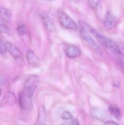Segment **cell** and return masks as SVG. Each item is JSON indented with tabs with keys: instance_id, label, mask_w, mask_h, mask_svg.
Masks as SVG:
<instances>
[{
	"instance_id": "obj_1",
	"label": "cell",
	"mask_w": 124,
	"mask_h": 125,
	"mask_svg": "<svg viewBox=\"0 0 124 125\" xmlns=\"http://www.w3.org/2000/svg\"><path fill=\"white\" fill-rule=\"evenodd\" d=\"M80 25L81 28H84L88 31H89L92 33V34L94 35V36L97 38V40L101 43L103 46H104L106 48L109 50L111 52H114V53L117 54H120V46L118 44H117L115 42L113 41L111 39H109L107 37L105 36V35H102V34H100L98 32L96 31L95 29H92L91 27L88 26L86 24H85L83 22H80Z\"/></svg>"
},
{
	"instance_id": "obj_2",
	"label": "cell",
	"mask_w": 124,
	"mask_h": 125,
	"mask_svg": "<svg viewBox=\"0 0 124 125\" xmlns=\"http://www.w3.org/2000/svg\"><path fill=\"white\" fill-rule=\"evenodd\" d=\"M35 91V89L32 88L24 86L23 90L19 92L18 102L22 110L27 112H30L33 109V96Z\"/></svg>"
},
{
	"instance_id": "obj_3",
	"label": "cell",
	"mask_w": 124,
	"mask_h": 125,
	"mask_svg": "<svg viewBox=\"0 0 124 125\" xmlns=\"http://www.w3.org/2000/svg\"><path fill=\"white\" fill-rule=\"evenodd\" d=\"M7 46V51L13 57L15 61L19 65H23L24 63L23 56L20 50L15 45L10 42H6Z\"/></svg>"
},
{
	"instance_id": "obj_4",
	"label": "cell",
	"mask_w": 124,
	"mask_h": 125,
	"mask_svg": "<svg viewBox=\"0 0 124 125\" xmlns=\"http://www.w3.org/2000/svg\"><path fill=\"white\" fill-rule=\"evenodd\" d=\"M59 21L62 26L66 29L73 30L77 28V25L75 22L64 12H61L60 13Z\"/></svg>"
},
{
	"instance_id": "obj_5",
	"label": "cell",
	"mask_w": 124,
	"mask_h": 125,
	"mask_svg": "<svg viewBox=\"0 0 124 125\" xmlns=\"http://www.w3.org/2000/svg\"><path fill=\"white\" fill-rule=\"evenodd\" d=\"M47 123V112L44 106L41 105L38 108V117L35 125H44Z\"/></svg>"
},
{
	"instance_id": "obj_6",
	"label": "cell",
	"mask_w": 124,
	"mask_h": 125,
	"mask_svg": "<svg viewBox=\"0 0 124 125\" xmlns=\"http://www.w3.org/2000/svg\"><path fill=\"white\" fill-rule=\"evenodd\" d=\"M26 58L28 62L33 67H38L40 65V59L34 51L29 50L27 52Z\"/></svg>"
},
{
	"instance_id": "obj_7",
	"label": "cell",
	"mask_w": 124,
	"mask_h": 125,
	"mask_svg": "<svg viewBox=\"0 0 124 125\" xmlns=\"http://www.w3.org/2000/svg\"><path fill=\"white\" fill-rule=\"evenodd\" d=\"M41 20H42L43 24L44 26L45 29L50 32H53L55 31L56 28L54 23L52 21V20L47 15H43L41 17Z\"/></svg>"
},
{
	"instance_id": "obj_8",
	"label": "cell",
	"mask_w": 124,
	"mask_h": 125,
	"mask_svg": "<svg viewBox=\"0 0 124 125\" xmlns=\"http://www.w3.org/2000/svg\"><path fill=\"white\" fill-rule=\"evenodd\" d=\"M115 23V17L111 12H107L103 21L104 26L107 30H110L114 27Z\"/></svg>"
},
{
	"instance_id": "obj_9",
	"label": "cell",
	"mask_w": 124,
	"mask_h": 125,
	"mask_svg": "<svg viewBox=\"0 0 124 125\" xmlns=\"http://www.w3.org/2000/svg\"><path fill=\"white\" fill-rule=\"evenodd\" d=\"M66 54L69 58H77L81 55V51L77 46L71 45L66 50Z\"/></svg>"
},
{
	"instance_id": "obj_10",
	"label": "cell",
	"mask_w": 124,
	"mask_h": 125,
	"mask_svg": "<svg viewBox=\"0 0 124 125\" xmlns=\"http://www.w3.org/2000/svg\"><path fill=\"white\" fill-rule=\"evenodd\" d=\"M80 36L81 38L88 45H89L90 46H92V47H96V42H94V40H93L92 37H91V35L88 34V31L86 30L84 28H81L80 29Z\"/></svg>"
},
{
	"instance_id": "obj_11",
	"label": "cell",
	"mask_w": 124,
	"mask_h": 125,
	"mask_svg": "<svg viewBox=\"0 0 124 125\" xmlns=\"http://www.w3.org/2000/svg\"><path fill=\"white\" fill-rule=\"evenodd\" d=\"M0 20L9 24H10L12 20V14L10 11L2 6H0Z\"/></svg>"
},
{
	"instance_id": "obj_12",
	"label": "cell",
	"mask_w": 124,
	"mask_h": 125,
	"mask_svg": "<svg viewBox=\"0 0 124 125\" xmlns=\"http://www.w3.org/2000/svg\"><path fill=\"white\" fill-rule=\"evenodd\" d=\"M2 101H3L4 104L9 105V106H12L16 103L17 99H16L15 96L13 93L7 92L4 95Z\"/></svg>"
},
{
	"instance_id": "obj_13",
	"label": "cell",
	"mask_w": 124,
	"mask_h": 125,
	"mask_svg": "<svg viewBox=\"0 0 124 125\" xmlns=\"http://www.w3.org/2000/svg\"><path fill=\"white\" fill-rule=\"evenodd\" d=\"M91 115L93 118L98 120H103L105 117L106 114L102 109L94 107L91 111Z\"/></svg>"
},
{
	"instance_id": "obj_14",
	"label": "cell",
	"mask_w": 124,
	"mask_h": 125,
	"mask_svg": "<svg viewBox=\"0 0 124 125\" xmlns=\"http://www.w3.org/2000/svg\"><path fill=\"white\" fill-rule=\"evenodd\" d=\"M109 112L112 115L117 119H120L122 117V112L120 108L115 105H110L109 106Z\"/></svg>"
},
{
	"instance_id": "obj_15",
	"label": "cell",
	"mask_w": 124,
	"mask_h": 125,
	"mask_svg": "<svg viewBox=\"0 0 124 125\" xmlns=\"http://www.w3.org/2000/svg\"><path fill=\"white\" fill-rule=\"evenodd\" d=\"M9 24L0 20V32L8 34L10 31Z\"/></svg>"
},
{
	"instance_id": "obj_16",
	"label": "cell",
	"mask_w": 124,
	"mask_h": 125,
	"mask_svg": "<svg viewBox=\"0 0 124 125\" xmlns=\"http://www.w3.org/2000/svg\"><path fill=\"white\" fill-rule=\"evenodd\" d=\"M17 32L19 35H26L27 33V29L26 26L24 24H20V25L18 26L17 28Z\"/></svg>"
},
{
	"instance_id": "obj_17",
	"label": "cell",
	"mask_w": 124,
	"mask_h": 125,
	"mask_svg": "<svg viewBox=\"0 0 124 125\" xmlns=\"http://www.w3.org/2000/svg\"><path fill=\"white\" fill-rule=\"evenodd\" d=\"M7 52V46L6 42L1 39L0 40V54L4 56Z\"/></svg>"
},
{
	"instance_id": "obj_18",
	"label": "cell",
	"mask_w": 124,
	"mask_h": 125,
	"mask_svg": "<svg viewBox=\"0 0 124 125\" xmlns=\"http://www.w3.org/2000/svg\"><path fill=\"white\" fill-rule=\"evenodd\" d=\"M62 118L64 120H70L72 119V115L68 111H64L62 114Z\"/></svg>"
},
{
	"instance_id": "obj_19",
	"label": "cell",
	"mask_w": 124,
	"mask_h": 125,
	"mask_svg": "<svg viewBox=\"0 0 124 125\" xmlns=\"http://www.w3.org/2000/svg\"><path fill=\"white\" fill-rule=\"evenodd\" d=\"M101 0H88L89 6L92 9H95L98 6Z\"/></svg>"
},
{
	"instance_id": "obj_20",
	"label": "cell",
	"mask_w": 124,
	"mask_h": 125,
	"mask_svg": "<svg viewBox=\"0 0 124 125\" xmlns=\"http://www.w3.org/2000/svg\"><path fill=\"white\" fill-rule=\"evenodd\" d=\"M70 124L77 125H80V123H79V122H78L77 120H71V122Z\"/></svg>"
},
{
	"instance_id": "obj_21",
	"label": "cell",
	"mask_w": 124,
	"mask_h": 125,
	"mask_svg": "<svg viewBox=\"0 0 124 125\" xmlns=\"http://www.w3.org/2000/svg\"><path fill=\"white\" fill-rule=\"evenodd\" d=\"M105 125H118V123L113 121H108L105 123Z\"/></svg>"
},
{
	"instance_id": "obj_22",
	"label": "cell",
	"mask_w": 124,
	"mask_h": 125,
	"mask_svg": "<svg viewBox=\"0 0 124 125\" xmlns=\"http://www.w3.org/2000/svg\"><path fill=\"white\" fill-rule=\"evenodd\" d=\"M120 55H122V56L124 57V48L120 46Z\"/></svg>"
},
{
	"instance_id": "obj_23",
	"label": "cell",
	"mask_w": 124,
	"mask_h": 125,
	"mask_svg": "<svg viewBox=\"0 0 124 125\" xmlns=\"http://www.w3.org/2000/svg\"><path fill=\"white\" fill-rule=\"evenodd\" d=\"M72 1H74V2H75V3H77V2H79V1H80V0H72Z\"/></svg>"
},
{
	"instance_id": "obj_24",
	"label": "cell",
	"mask_w": 124,
	"mask_h": 125,
	"mask_svg": "<svg viewBox=\"0 0 124 125\" xmlns=\"http://www.w3.org/2000/svg\"><path fill=\"white\" fill-rule=\"evenodd\" d=\"M122 71L123 73L124 74V65H123L122 67Z\"/></svg>"
},
{
	"instance_id": "obj_25",
	"label": "cell",
	"mask_w": 124,
	"mask_h": 125,
	"mask_svg": "<svg viewBox=\"0 0 124 125\" xmlns=\"http://www.w3.org/2000/svg\"><path fill=\"white\" fill-rule=\"evenodd\" d=\"M1 94H2V92H1V89H0V97L1 96Z\"/></svg>"
},
{
	"instance_id": "obj_26",
	"label": "cell",
	"mask_w": 124,
	"mask_h": 125,
	"mask_svg": "<svg viewBox=\"0 0 124 125\" xmlns=\"http://www.w3.org/2000/svg\"><path fill=\"white\" fill-rule=\"evenodd\" d=\"M1 32H0V40H1Z\"/></svg>"
},
{
	"instance_id": "obj_27",
	"label": "cell",
	"mask_w": 124,
	"mask_h": 125,
	"mask_svg": "<svg viewBox=\"0 0 124 125\" xmlns=\"http://www.w3.org/2000/svg\"><path fill=\"white\" fill-rule=\"evenodd\" d=\"M49 1H53V0H49Z\"/></svg>"
}]
</instances>
